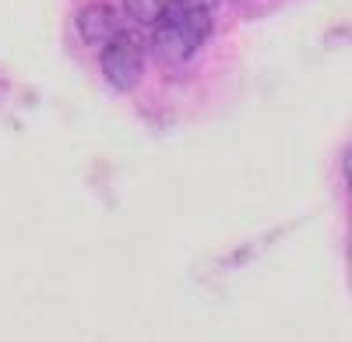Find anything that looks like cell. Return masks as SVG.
I'll return each mask as SVG.
<instances>
[{
  "label": "cell",
  "instance_id": "2",
  "mask_svg": "<svg viewBox=\"0 0 352 342\" xmlns=\"http://www.w3.org/2000/svg\"><path fill=\"white\" fill-rule=\"evenodd\" d=\"M99 67H102V74H106V81L113 85V89L127 92L144 74V46L131 32H116L109 43H102Z\"/></svg>",
  "mask_w": 352,
  "mask_h": 342
},
{
  "label": "cell",
  "instance_id": "5",
  "mask_svg": "<svg viewBox=\"0 0 352 342\" xmlns=\"http://www.w3.org/2000/svg\"><path fill=\"white\" fill-rule=\"evenodd\" d=\"M342 173H345V180H349V187H352V145H349L345 156H342Z\"/></svg>",
  "mask_w": 352,
  "mask_h": 342
},
{
  "label": "cell",
  "instance_id": "3",
  "mask_svg": "<svg viewBox=\"0 0 352 342\" xmlns=\"http://www.w3.org/2000/svg\"><path fill=\"white\" fill-rule=\"evenodd\" d=\"M120 28H116V14L102 4H88L78 11V36L88 43V46H102L109 43Z\"/></svg>",
  "mask_w": 352,
  "mask_h": 342
},
{
  "label": "cell",
  "instance_id": "1",
  "mask_svg": "<svg viewBox=\"0 0 352 342\" xmlns=\"http://www.w3.org/2000/svg\"><path fill=\"white\" fill-rule=\"evenodd\" d=\"M212 36V11L204 0H180L166 18L155 21L152 50L162 56L166 64H184L204 46Z\"/></svg>",
  "mask_w": 352,
  "mask_h": 342
},
{
  "label": "cell",
  "instance_id": "4",
  "mask_svg": "<svg viewBox=\"0 0 352 342\" xmlns=\"http://www.w3.org/2000/svg\"><path fill=\"white\" fill-rule=\"evenodd\" d=\"M180 0H124V8H127V14L134 18V21H141V25H155L159 18H166Z\"/></svg>",
  "mask_w": 352,
  "mask_h": 342
}]
</instances>
